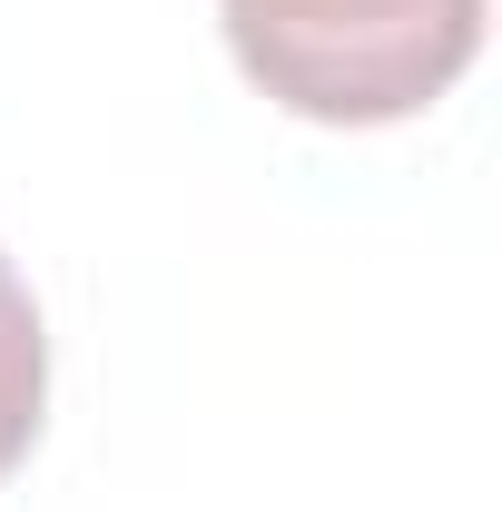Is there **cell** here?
Here are the masks:
<instances>
[{"label":"cell","instance_id":"1","mask_svg":"<svg viewBox=\"0 0 502 512\" xmlns=\"http://www.w3.org/2000/svg\"><path fill=\"white\" fill-rule=\"evenodd\" d=\"M256 89L315 128L424 119L483 50V0H217Z\"/></svg>","mask_w":502,"mask_h":512},{"label":"cell","instance_id":"2","mask_svg":"<svg viewBox=\"0 0 502 512\" xmlns=\"http://www.w3.org/2000/svg\"><path fill=\"white\" fill-rule=\"evenodd\" d=\"M40 404H50V335H40V306H30L20 266L0 256V483L40 444Z\"/></svg>","mask_w":502,"mask_h":512}]
</instances>
